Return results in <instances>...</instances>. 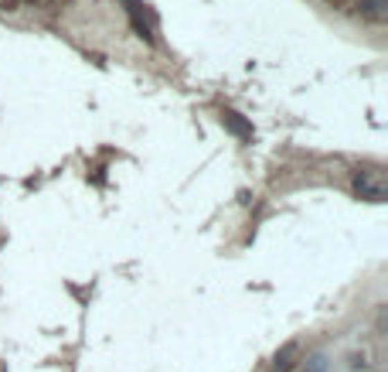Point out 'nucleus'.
I'll use <instances>...</instances> for the list:
<instances>
[{"instance_id":"4","label":"nucleus","mask_w":388,"mask_h":372,"mask_svg":"<svg viewBox=\"0 0 388 372\" xmlns=\"http://www.w3.org/2000/svg\"><path fill=\"white\" fill-rule=\"evenodd\" d=\"M293 355H297V345H283V352H276V372H286L293 366Z\"/></svg>"},{"instance_id":"5","label":"nucleus","mask_w":388,"mask_h":372,"mask_svg":"<svg viewBox=\"0 0 388 372\" xmlns=\"http://www.w3.org/2000/svg\"><path fill=\"white\" fill-rule=\"evenodd\" d=\"M330 3H344V0H330Z\"/></svg>"},{"instance_id":"6","label":"nucleus","mask_w":388,"mask_h":372,"mask_svg":"<svg viewBox=\"0 0 388 372\" xmlns=\"http://www.w3.org/2000/svg\"><path fill=\"white\" fill-rule=\"evenodd\" d=\"M28 3H41V0H28Z\"/></svg>"},{"instance_id":"1","label":"nucleus","mask_w":388,"mask_h":372,"mask_svg":"<svg viewBox=\"0 0 388 372\" xmlns=\"http://www.w3.org/2000/svg\"><path fill=\"white\" fill-rule=\"evenodd\" d=\"M354 192L368 202H382L385 198V174L378 167H368V171H358L354 174Z\"/></svg>"},{"instance_id":"2","label":"nucleus","mask_w":388,"mask_h":372,"mask_svg":"<svg viewBox=\"0 0 388 372\" xmlns=\"http://www.w3.org/2000/svg\"><path fill=\"white\" fill-rule=\"evenodd\" d=\"M222 124H225V130H232L238 140H252V124H249L242 113H235V110H222Z\"/></svg>"},{"instance_id":"3","label":"nucleus","mask_w":388,"mask_h":372,"mask_svg":"<svg viewBox=\"0 0 388 372\" xmlns=\"http://www.w3.org/2000/svg\"><path fill=\"white\" fill-rule=\"evenodd\" d=\"M388 7V0H361V3H358V14H361V17H368V21H385V10Z\"/></svg>"}]
</instances>
